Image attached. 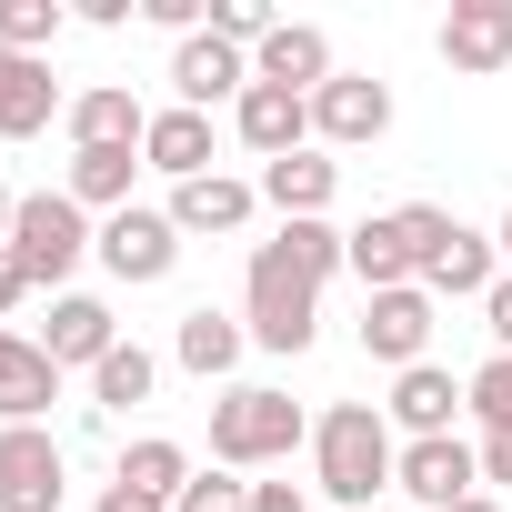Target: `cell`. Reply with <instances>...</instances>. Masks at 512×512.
<instances>
[{"label": "cell", "mask_w": 512, "mask_h": 512, "mask_svg": "<svg viewBox=\"0 0 512 512\" xmlns=\"http://www.w3.org/2000/svg\"><path fill=\"white\" fill-rule=\"evenodd\" d=\"M342 241L352 231H332V221H282L272 241H251V272H241V332H251V352H312V332H322V282L342 272Z\"/></svg>", "instance_id": "cell-1"}, {"label": "cell", "mask_w": 512, "mask_h": 512, "mask_svg": "<svg viewBox=\"0 0 512 512\" xmlns=\"http://www.w3.org/2000/svg\"><path fill=\"white\" fill-rule=\"evenodd\" d=\"M392 472H402V442H392L382 402H332L312 422V492L332 512H362L372 492H392Z\"/></svg>", "instance_id": "cell-2"}, {"label": "cell", "mask_w": 512, "mask_h": 512, "mask_svg": "<svg viewBox=\"0 0 512 512\" xmlns=\"http://www.w3.org/2000/svg\"><path fill=\"white\" fill-rule=\"evenodd\" d=\"M312 442V412L282 392V382H231L221 402H211V462L221 472H272V462H292Z\"/></svg>", "instance_id": "cell-3"}, {"label": "cell", "mask_w": 512, "mask_h": 512, "mask_svg": "<svg viewBox=\"0 0 512 512\" xmlns=\"http://www.w3.org/2000/svg\"><path fill=\"white\" fill-rule=\"evenodd\" d=\"M11 251H21V272H31L41 292H61L91 251H101V231H91V211H81L71 191H21V211H11Z\"/></svg>", "instance_id": "cell-4"}, {"label": "cell", "mask_w": 512, "mask_h": 512, "mask_svg": "<svg viewBox=\"0 0 512 512\" xmlns=\"http://www.w3.org/2000/svg\"><path fill=\"white\" fill-rule=\"evenodd\" d=\"M71 502V452L51 422H0V512H61Z\"/></svg>", "instance_id": "cell-5"}, {"label": "cell", "mask_w": 512, "mask_h": 512, "mask_svg": "<svg viewBox=\"0 0 512 512\" xmlns=\"http://www.w3.org/2000/svg\"><path fill=\"white\" fill-rule=\"evenodd\" d=\"M382 131H392V81L332 71V81L312 91V141H322V151H372Z\"/></svg>", "instance_id": "cell-6"}, {"label": "cell", "mask_w": 512, "mask_h": 512, "mask_svg": "<svg viewBox=\"0 0 512 512\" xmlns=\"http://www.w3.org/2000/svg\"><path fill=\"white\" fill-rule=\"evenodd\" d=\"M432 322H442V302H432L422 282H402V292H362V352L392 362V372L432 362Z\"/></svg>", "instance_id": "cell-7"}, {"label": "cell", "mask_w": 512, "mask_h": 512, "mask_svg": "<svg viewBox=\"0 0 512 512\" xmlns=\"http://www.w3.org/2000/svg\"><path fill=\"white\" fill-rule=\"evenodd\" d=\"M171 262H181V221H171V211H141V201H131V211L101 221V272H111V282L141 292V282H171Z\"/></svg>", "instance_id": "cell-8"}, {"label": "cell", "mask_w": 512, "mask_h": 512, "mask_svg": "<svg viewBox=\"0 0 512 512\" xmlns=\"http://www.w3.org/2000/svg\"><path fill=\"white\" fill-rule=\"evenodd\" d=\"M392 492H412L422 512H452V502H472V492H482V452H472L462 432L402 442V472H392Z\"/></svg>", "instance_id": "cell-9"}, {"label": "cell", "mask_w": 512, "mask_h": 512, "mask_svg": "<svg viewBox=\"0 0 512 512\" xmlns=\"http://www.w3.org/2000/svg\"><path fill=\"white\" fill-rule=\"evenodd\" d=\"M251 91V51H231L221 31H191L181 51H171V101L181 111H221V101H241Z\"/></svg>", "instance_id": "cell-10"}, {"label": "cell", "mask_w": 512, "mask_h": 512, "mask_svg": "<svg viewBox=\"0 0 512 512\" xmlns=\"http://www.w3.org/2000/svg\"><path fill=\"white\" fill-rule=\"evenodd\" d=\"M61 131H71V151H141V131H151V101H141L131 81H91V91H71Z\"/></svg>", "instance_id": "cell-11"}, {"label": "cell", "mask_w": 512, "mask_h": 512, "mask_svg": "<svg viewBox=\"0 0 512 512\" xmlns=\"http://www.w3.org/2000/svg\"><path fill=\"white\" fill-rule=\"evenodd\" d=\"M472 412V382H452L442 362H412V372H392V402H382V422L402 432V442H432V432H452Z\"/></svg>", "instance_id": "cell-12"}, {"label": "cell", "mask_w": 512, "mask_h": 512, "mask_svg": "<svg viewBox=\"0 0 512 512\" xmlns=\"http://www.w3.org/2000/svg\"><path fill=\"white\" fill-rule=\"evenodd\" d=\"M231 131H241L251 161H292V151H312V101H302V91H272V81H251V91L231 101Z\"/></svg>", "instance_id": "cell-13"}, {"label": "cell", "mask_w": 512, "mask_h": 512, "mask_svg": "<svg viewBox=\"0 0 512 512\" xmlns=\"http://www.w3.org/2000/svg\"><path fill=\"white\" fill-rule=\"evenodd\" d=\"M442 61L462 81L512 71V0H452V11H442Z\"/></svg>", "instance_id": "cell-14"}, {"label": "cell", "mask_w": 512, "mask_h": 512, "mask_svg": "<svg viewBox=\"0 0 512 512\" xmlns=\"http://www.w3.org/2000/svg\"><path fill=\"white\" fill-rule=\"evenodd\" d=\"M41 352H51L61 372H101V362L121 352L111 302H91V292H51V332H41Z\"/></svg>", "instance_id": "cell-15"}, {"label": "cell", "mask_w": 512, "mask_h": 512, "mask_svg": "<svg viewBox=\"0 0 512 512\" xmlns=\"http://www.w3.org/2000/svg\"><path fill=\"white\" fill-rule=\"evenodd\" d=\"M492 282H502V241H492V231H472V221H452V231H442V251L422 262V292H432V302H482Z\"/></svg>", "instance_id": "cell-16"}, {"label": "cell", "mask_w": 512, "mask_h": 512, "mask_svg": "<svg viewBox=\"0 0 512 512\" xmlns=\"http://www.w3.org/2000/svg\"><path fill=\"white\" fill-rule=\"evenodd\" d=\"M262 201L282 211V221H332V201H342V161L312 141V151H292V161H262Z\"/></svg>", "instance_id": "cell-17"}, {"label": "cell", "mask_w": 512, "mask_h": 512, "mask_svg": "<svg viewBox=\"0 0 512 512\" xmlns=\"http://www.w3.org/2000/svg\"><path fill=\"white\" fill-rule=\"evenodd\" d=\"M241 352H251L241 312H211V302H191V312L171 322V362H181V372H201V382H231V372H241Z\"/></svg>", "instance_id": "cell-18"}, {"label": "cell", "mask_w": 512, "mask_h": 512, "mask_svg": "<svg viewBox=\"0 0 512 512\" xmlns=\"http://www.w3.org/2000/svg\"><path fill=\"white\" fill-rule=\"evenodd\" d=\"M51 402H61V362L0 322V422H51Z\"/></svg>", "instance_id": "cell-19"}, {"label": "cell", "mask_w": 512, "mask_h": 512, "mask_svg": "<svg viewBox=\"0 0 512 512\" xmlns=\"http://www.w3.org/2000/svg\"><path fill=\"white\" fill-rule=\"evenodd\" d=\"M71 101H61V81H51V61H31V51H0V141H31V131H51Z\"/></svg>", "instance_id": "cell-20"}, {"label": "cell", "mask_w": 512, "mask_h": 512, "mask_svg": "<svg viewBox=\"0 0 512 512\" xmlns=\"http://www.w3.org/2000/svg\"><path fill=\"white\" fill-rule=\"evenodd\" d=\"M332 71H342V61H332V41H322L312 21H282L262 51H251V81H272V91H302V101H312Z\"/></svg>", "instance_id": "cell-21"}, {"label": "cell", "mask_w": 512, "mask_h": 512, "mask_svg": "<svg viewBox=\"0 0 512 512\" xmlns=\"http://www.w3.org/2000/svg\"><path fill=\"white\" fill-rule=\"evenodd\" d=\"M342 272H352L362 292H402V282H412V231H402V211H372V221H352V241H342Z\"/></svg>", "instance_id": "cell-22"}, {"label": "cell", "mask_w": 512, "mask_h": 512, "mask_svg": "<svg viewBox=\"0 0 512 512\" xmlns=\"http://www.w3.org/2000/svg\"><path fill=\"white\" fill-rule=\"evenodd\" d=\"M251 211H262V181H231V171H201V181H181V191H171L181 241H201V231H241Z\"/></svg>", "instance_id": "cell-23"}, {"label": "cell", "mask_w": 512, "mask_h": 512, "mask_svg": "<svg viewBox=\"0 0 512 512\" xmlns=\"http://www.w3.org/2000/svg\"><path fill=\"white\" fill-rule=\"evenodd\" d=\"M141 161H151L171 191H181V181H201V171H211V111H181V101H171V111H151Z\"/></svg>", "instance_id": "cell-24"}, {"label": "cell", "mask_w": 512, "mask_h": 512, "mask_svg": "<svg viewBox=\"0 0 512 512\" xmlns=\"http://www.w3.org/2000/svg\"><path fill=\"white\" fill-rule=\"evenodd\" d=\"M141 171H151L141 151H71V181H61V191L111 221V211H131V181H141Z\"/></svg>", "instance_id": "cell-25"}, {"label": "cell", "mask_w": 512, "mask_h": 512, "mask_svg": "<svg viewBox=\"0 0 512 512\" xmlns=\"http://www.w3.org/2000/svg\"><path fill=\"white\" fill-rule=\"evenodd\" d=\"M111 482H131V492H151V502H171V492L191 482V452H181L171 432H141V442L121 452V472H111Z\"/></svg>", "instance_id": "cell-26"}, {"label": "cell", "mask_w": 512, "mask_h": 512, "mask_svg": "<svg viewBox=\"0 0 512 512\" xmlns=\"http://www.w3.org/2000/svg\"><path fill=\"white\" fill-rule=\"evenodd\" d=\"M151 382H161V352L121 342V352L91 372V412H131V402H151Z\"/></svg>", "instance_id": "cell-27"}, {"label": "cell", "mask_w": 512, "mask_h": 512, "mask_svg": "<svg viewBox=\"0 0 512 512\" xmlns=\"http://www.w3.org/2000/svg\"><path fill=\"white\" fill-rule=\"evenodd\" d=\"M61 21H71L61 0H0V51H31V61H41V51L61 41Z\"/></svg>", "instance_id": "cell-28"}, {"label": "cell", "mask_w": 512, "mask_h": 512, "mask_svg": "<svg viewBox=\"0 0 512 512\" xmlns=\"http://www.w3.org/2000/svg\"><path fill=\"white\" fill-rule=\"evenodd\" d=\"M211 31H221V41H231V51H262V41H272V31H282V21H272V11H262V0H211Z\"/></svg>", "instance_id": "cell-29"}, {"label": "cell", "mask_w": 512, "mask_h": 512, "mask_svg": "<svg viewBox=\"0 0 512 512\" xmlns=\"http://www.w3.org/2000/svg\"><path fill=\"white\" fill-rule=\"evenodd\" d=\"M171 512H251V482H231V472H191V482L171 492Z\"/></svg>", "instance_id": "cell-30"}, {"label": "cell", "mask_w": 512, "mask_h": 512, "mask_svg": "<svg viewBox=\"0 0 512 512\" xmlns=\"http://www.w3.org/2000/svg\"><path fill=\"white\" fill-rule=\"evenodd\" d=\"M472 412H482V432H512V352H492L472 372Z\"/></svg>", "instance_id": "cell-31"}, {"label": "cell", "mask_w": 512, "mask_h": 512, "mask_svg": "<svg viewBox=\"0 0 512 512\" xmlns=\"http://www.w3.org/2000/svg\"><path fill=\"white\" fill-rule=\"evenodd\" d=\"M482 322H492V352H512V272L482 292Z\"/></svg>", "instance_id": "cell-32"}, {"label": "cell", "mask_w": 512, "mask_h": 512, "mask_svg": "<svg viewBox=\"0 0 512 512\" xmlns=\"http://www.w3.org/2000/svg\"><path fill=\"white\" fill-rule=\"evenodd\" d=\"M31 292H41V282H31V272H21V251H11V241H0V312H21V302H31Z\"/></svg>", "instance_id": "cell-33"}, {"label": "cell", "mask_w": 512, "mask_h": 512, "mask_svg": "<svg viewBox=\"0 0 512 512\" xmlns=\"http://www.w3.org/2000/svg\"><path fill=\"white\" fill-rule=\"evenodd\" d=\"M141 21H161V31L191 41V31H201V0H141Z\"/></svg>", "instance_id": "cell-34"}, {"label": "cell", "mask_w": 512, "mask_h": 512, "mask_svg": "<svg viewBox=\"0 0 512 512\" xmlns=\"http://www.w3.org/2000/svg\"><path fill=\"white\" fill-rule=\"evenodd\" d=\"M251 512H312L302 482H251Z\"/></svg>", "instance_id": "cell-35"}, {"label": "cell", "mask_w": 512, "mask_h": 512, "mask_svg": "<svg viewBox=\"0 0 512 512\" xmlns=\"http://www.w3.org/2000/svg\"><path fill=\"white\" fill-rule=\"evenodd\" d=\"M472 452H482V482H512V432H482Z\"/></svg>", "instance_id": "cell-36"}, {"label": "cell", "mask_w": 512, "mask_h": 512, "mask_svg": "<svg viewBox=\"0 0 512 512\" xmlns=\"http://www.w3.org/2000/svg\"><path fill=\"white\" fill-rule=\"evenodd\" d=\"M91 512H171V502H151V492H131V482H111V492H101Z\"/></svg>", "instance_id": "cell-37"}, {"label": "cell", "mask_w": 512, "mask_h": 512, "mask_svg": "<svg viewBox=\"0 0 512 512\" xmlns=\"http://www.w3.org/2000/svg\"><path fill=\"white\" fill-rule=\"evenodd\" d=\"M11 211H21V191H0V241H11Z\"/></svg>", "instance_id": "cell-38"}, {"label": "cell", "mask_w": 512, "mask_h": 512, "mask_svg": "<svg viewBox=\"0 0 512 512\" xmlns=\"http://www.w3.org/2000/svg\"><path fill=\"white\" fill-rule=\"evenodd\" d=\"M452 512H502V502H492V492H472V502H452Z\"/></svg>", "instance_id": "cell-39"}, {"label": "cell", "mask_w": 512, "mask_h": 512, "mask_svg": "<svg viewBox=\"0 0 512 512\" xmlns=\"http://www.w3.org/2000/svg\"><path fill=\"white\" fill-rule=\"evenodd\" d=\"M492 241H502V262H512V211H502V231H492Z\"/></svg>", "instance_id": "cell-40"}]
</instances>
